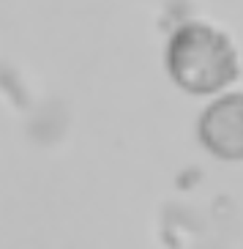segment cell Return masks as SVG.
Returning <instances> with one entry per match:
<instances>
[{
  "label": "cell",
  "instance_id": "1",
  "mask_svg": "<svg viewBox=\"0 0 243 249\" xmlns=\"http://www.w3.org/2000/svg\"><path fill=\"white\" fill-rule=\"evenodd\" d=\"M164 71L180 93L211 99L238 85L243 58L227 28L211 19H186L164 41Z\"/></svg>",
  "mask_w": 243,
  "mask_h": 249
},
{
  "label": "cell",
  "instance_id": "2",
  "mask_svg": "<svg viewBox=\"0 0 243 249\" xmlns=\"http://www.w3.org/2000/svg\"><path fill=\"white\" fill-rule=\"evenodd\" d=\"M197 142L221 164H243V88L205 99L197 115Z\"/></svg>",
  "mask_w": 243,
  "mask_h": 249
}]
</instances>
